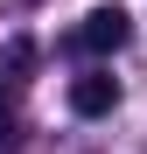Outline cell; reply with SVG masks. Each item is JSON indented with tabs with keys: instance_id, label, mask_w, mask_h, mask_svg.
<instances>
[{
	"instance_id": "1",
	"label": "cell",
	"mask_w": 147,
	"mask_h": 154,
	"mask_svg": "<svg viewBox=\"0 0 147 154\" xmlns=\"http://www.w3.org/2000/svg\"><path fill=\"white\" fill-rule=\"evenodd\" d=\"M126 35H133V14H126V7H91L84 28H77V49L112 56V49H126Z\"/></svg>"
},
{
	"instance_id": "2",
	"label": "cell",
	"mask_w": 147,
	"mask_h": 154,
	"mask_svg": "<svg viewBox=\"0 0 147 154\" xmlns=\"http://www.w3.org/2000/svg\"><path fill=\"white\" fill-rule=\"evenodd\" d=\"M112 105H119V77H105V70L70 77V112H77V119H98V112H112Z\"/></svg>"
},
{
	"instance_id": "3",
	"label": "cell",
	"mask_w": 147,
	"mask_h": 154,
	"mask_svg": "<svg viewBox=\"0 0 147 154\" xmlns=\"http://www.w3.org/2000/svg\"><path fill=\"white\" fill-rule=\"evenodd\" d=\"M7 147H14V112L0 105V154H7Z\"/></svg>"
}]
</instances>
